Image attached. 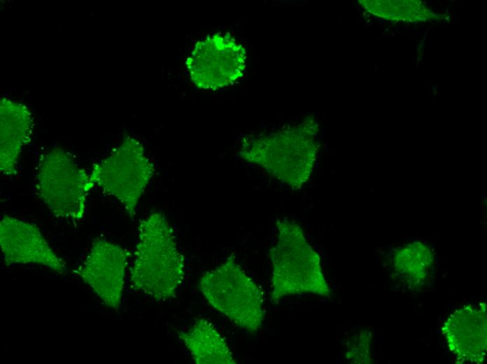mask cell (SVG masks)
I'll use <instances>...</instances> for the list:
<instances>
[{
    "label": "cell",
    "mask_w": 487,
    "mask_h": 364,
    "mask_svg": "<svg viewBox=\"0 0 487 364\" xmlns=\"http://www.w3.org/2000/svg\"><path fill=\"white\" fill-rule=\"evenodd\" d=\"M35 183L38 197L49 211L55 217L71 220L84 216L87 196L94 187L90 173L59 147L41 156Z\"/></svg>",
    "instance_id": "5b68a950"
},
{
    "label": "cell",
    "mask_w": 487,
    "mask_h": 364,
    "mask_svg": "<svg viewBox=\"0 0 487 364\" xmlns=\"http://www.w3.org/2000/svg\"><path fill=\"white\" fill-rule=\"evenodd\" d=\"M0 172L7 177L17 174L20 155L29 141L32 117L24 104L4 98L1 102Z\"/></svg>",
    "instance_id": "8fae6325"
},
{
    "label": "cell",
    "mask_w": 487,
    "mask_h": 364,
    "mask_svg": "<svg viewBox=\"0 0 487 364\" xmlns=\"http://www.w3.org/2000/svg\"><path fill=\"white\" fill-rule=\"evenodd\" d=\"M129 251L106 239L93 242L78 270L82 279L108 307L118 310L122 300Z\"/></svg>",
    "instance_id": "ba28073f"
},
{
    "label": "cell",
    "mask_w": 487,
    "mask_h": 364,
    "mask_svg": "<svg viewBox=\"0 0 487 364\" xmlns=\"http://www.w3.org/2000/svg\"><path fill=\"white\" fill-rule=\"evenodd\" d=\"M197 364L237 363L225 338L212 323L197 319L188 330L178 333Z\"/></svg>",
    "instance_id": "7c38bea8"
},
{
    "label": "cell",
    "mask_w": 487,
    "mask_h": 364,
    "mask_svg": "<svg viewBox=\"0 0 487 364\" xmlns=\"http://www.w3.org/2000/svg\"><path fill=\"white\" fill-rule=\"evenodd\" d=\"M319 125L306 117L276 130L244 137L237 155L276 181L299 189L309 181L320 151Z\"/></svg>",
    "instance_id": "6da1fadb"
},
{
    "label": "cell",
    "mask_w": 487,
    "mask_h": 364,
    "mask_svg": "<svg viewBox=\"0 0 487 364\" xmlns=\"http://www.w3.org/2000/svg\"><path fill=\"white\" fill-rule=\"evenodd\" d=\"M0 245L7 265H39L59 273L66 271L65 262L52 249L34 223L4 216L0 222Z\"/></svg>",
    "instance_id": "9c48e42d"
},
{
    "label": "cell",
    "mask_w": 487,
    "mask_h": 364,
    "mask_svg": "<svg viewBox=\"0 0 487 364\" xmlns=\"http://www.w3.org/2000/svg\"><path fill=\"white\" fill-rule=\"evenodd\" d=\"M443 333L451 353L459 360L482 363L486 355V308L465 305L446 320Z\"/></svg>",
    "instance_id": "30bf717a"
},
{
    "label": "cell",
    "mask_w": 487,
    "mask_h": 364,
    "mask_svg": "<svg viewBox=\"0 0 487 364\" xmlns=\"http://www.w3.org/2000/svg\"><path fill=\"white\" fill-rule=\"evenodd\" d=\"M244 47L228 34L216 33L198 41L186 61L192 82L199 88H227L243 76L246 66Z\"/></svg>",
    "instance_id": "52a82bcc"
},
{
    "label": "cell",
    "mask_w": 487,
    "mask_h": 364,
    "mask_svg": "<svg viewBox=\"0 0 487 364\" xmlns=\"http://www.w3.org/2000/svg\"><path fill=\"white\" fill-rule=\"evenodd\" d=\"M201 293L216 310L250 332L264 321V295L258 285L230 255L199 279Z\"/></svg>",
    "instance_id": "277c9868"
},
{
    "label": "cell",
    "mask_w": 487,
    "mask_h": 364,
    "mask_svg": "<svg viewBox=\"0 0 487 364\" xmlns=\"http://www.w3.org/2000/svg\"><path fill=\"white\" fill-rule=\"evenodd\" d=\"M370 14L393 22H423L438 19L437 13L420 1L362 0Z\"/></svg>",
    "instance_id": "5bb4252c"
},
{
    "label": "cell",
    "mask_w": 487,
    "mask_h": 364,
    "mask_svg": "<svg viewBox=\"0 0 487 364\" xmlns=\"http://www.w3.org/2000/svg\"><path fill=\"white\" fill-rule=\"evenodd\" d=\"M276 227L275 244L269 249L271 302L276 304L285 297L306 293L330 297L320 255L303 228L288 218L278 219Z\"/></svg>",
    "instance_id": "3957f363"
},
{
    "label": "cell",
    "mask_w": 487,
    "mask_h": 364,
    "mask_svg": "<svg viewBox=\"0 0 487 364\" xmlns=\"http://www.w3.org/2000/svg\"><path fill=\"white\" fill-rule=\"evenodd\" d=\"M155 171L141 141L127 136L108 155L92 165L90 176L94 187L115 198L134 219Z\"/></svg>",
    "instance_id": "8992f818"
},
{
    "label": "cell",
    "mask_w": 487,
    "mask_h": 364,
    "mask_svg": "<svg viewBox=\"0 0 487 364\" xmlns=\"http://www.w3.org/2000/svg\"><path fill=\"white\" fill-rule=\"evenodd\" d=\"M390 267L396 277L411 288H420L432 278L435 265L433 249L414 241L393 251Z\"/></svg>",
    "instance_id": "4fadbf2b"
},
{
    "label": "cell",
    "mask_w": 487,
    "mask_h": 364,
    "mask_svg": "<svg viewBox=\"0 0 487 364\" xmlns=\"http://www.w3.org/2000/svg\"><path fill=\"white\" fill-rule=\"evenodd\" d=\"M129 273L132 288L157 301L174 297L183 281L184 258L163 212H152L140 220Z\"/></svg>",
    "instance_id": "7a4b0ae2"
}]
</instances>
